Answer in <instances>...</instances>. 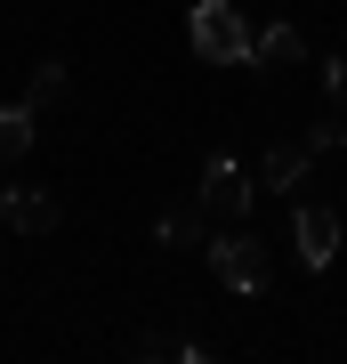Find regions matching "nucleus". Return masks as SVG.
Wrapping results in <instances>:
<instances>
[{"mask_svg": "<svg viewBox=\"0 0 347 364\" xmlns=\"http://www.w3.org/2000/svg\"><path fill=\"white\" fill-rule=\"evenodd\" d=\"M186 33H194V49H202L210 65H250V25L234 16V0H194Z\"/></svg>", "mask_w": 347, "mask_h": 364, "instance_id": "f257e3e1", "label": "nucleus"}, {"mask_svg": "<svg viewBox=\"0 0 347 364\" xmlns=\"http://www.w3.org/2000/svg\"><path fill=\"white\" fill-rule=\"evenodd\" d=\"M210 267H219L226 291H258L267 284V251H258L250 235H219V243H210Z\"/></svg>", "mask_w": 347, "mask_h": 364, "instance_id": "f03ea898", "label": "nucleus"}, {"mask_svg": "<svg viewBox=\"0 0 347 364\" xmlns=\"http://www.w3.org/2000/svg\"><path fill=\"white\" fill-rule=\"evenodd\" d=\"M291 243H299V259H307V267H331V251H339V210L307 203V210L291 219Z\"/></svg>", "mask_w": 347, "mask_h": 364, "instance_id": "7ed1b4c3", "label": "nucleus"}, {"mask_svg": "<svg viewBox=\"0 0 347 364\" xmlns=\"http://www.w3.org/2000/svg\"><path fill=\"white\" fill-rule=\"evenodd\" d=\"M202 210H219V219H243V210H250V178H243L226 154L202 170Z\"/></svg>", "mask_w": 347, "mask_h": 364, "instance_id": "20e7f679", "label": "nucleus"}, {"mask_svg": "<svg viewBox=\"0 0 347 364\" xmlns=\"http://www.w3.org/2000/svg\"><path fill=\"white\" fill-rule=\"evenodd\" d=\"M0 219H9L16 235H49V227H57V203H49V195H33V186H9Z\"/></svg>", "mask_w": 347, "mask_h": 364, "instance_id": "39448f33", "label": "nucleus"}, {"mask_svg": "<svg viewBox=\"0 0 347 364\" xmlns=\"http://www.w3.org/2000/svg\"><path fill=\"white\" fill-rule=\"evenodd\" d=\"M299 57V25H267V33H250V65H291Z\"/></svg>", "mask_w": 347, "mask_h": 364, "instance_id": "423d86ee", "label": "nucleus"}, {"mask_svg": "<svg viewBox=\"0 0 347 364\" xmlns=\"http://www.w3.org/2000/svg\"><path fill=\"white\" fill-rule=\"evenodd\" d=\"M307 162H315L307 138H299V146H275V154H267V178H275V186H299V178H307Z\"/></svg>", "mask_w": 347, "mask_h": 364, "instance_id": "0eeeda50", "label": "nucleus"}, {"mask_svg": "<svg viewBox=\"0 0 347 364\" xmlns=\"http://www.w3.org/2000/svg\"><path fill=\"white\" fill-rule=\"evenodd\" d=\"M162 243H202V210H162Z\"/></svg>", "mask_w": 347, "mask_h": 364, "instance_id": "6e6552de", "label": "nucleus"}, {"mask_svg": "<svg viewBox=\"0 0 347 364\" xmlns=\"http://www.w3.org/2000/svg\"><path fill=\"white\" fill-rule=\"evenodd\" d=\"M57 90H65V65H40V73H33V105H49Z\"/></svg>", "mask_w": 347, "mask_h": 364, "instance_id": "1a4fd4ad", "label": "nucleus"}, {"mask_svg": "<svg viewBox=\"0 0 347 364\" xmlns=\"http://www.w3.org/2000/svg\"><path fill=\"white\" fill-rule=\"evenodd\" d=\"M323 81H331V90H347V49L331 57V65H323Z\"/></svg>", "mask_w": 347, "mask_h": 364, "instance_id": "9d476101", "label": "nucleus"}]
</instances>
